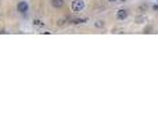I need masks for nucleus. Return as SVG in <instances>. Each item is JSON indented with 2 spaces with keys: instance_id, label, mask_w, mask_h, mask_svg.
Instances as JSON below:
<instances>
[{
  "instance_id": "1",
  "label": "nucleus",
  "mask_w": 158,
  "mask_h": 138,
  "mask_svg": "<svg viewBox=\"0 0 158 138\" xmlns=\"http://www.w3.org/2000/svg\"><path fill=\"white\" fill-rule=\"evenodd\" d=\"M71 7H72V10H74L75 13H79V11H82L85 8V1L83 0H74L72 4H71Z\"/></svg>"
},
{
  "instance_id": "2",
  "label": "nucleus",
  "mask_w": 158,
  "mask_h": 138,
  "mask_svg": "<svg viewBox=\"0 0 158 138\" xmlns=\"http://www.w3.org/2000/svg\"><path fill=\"white\" fill-rule=\"evenodd\" d=\"M28 8H29V6H28L26 1H20V3L17 4V11H18L20 14H25L26 11H28Z\"/></svg>"
},
{
  "instance_id": "3",
  "label": "nucleus",
  "mask_w": 158,
  "mask_h": 138,
  "mask_svg": "<svg viewBox=\"0 0 158 138\" xmlns=\"http://www.w3.org/2000/svg\"><path fill=\"white\" fill-rule=\"evenodd\" d=\"M51 6L54 8H61L64 6V0H51Z\"/></svg>"
},
{
  "instance_id": "4",
  "label": "nucleus",
  "mask_w": 158,
  "mask_h": 138,
  "mask_svg": "<svg viewBox=\"0 0 158 138\" xmlns=\"http://www.w3.org/2000/svg\"><path fill=\"white\" fill-rule=\"evenodd\" d=\"M126 17H128L126 10H119L118 13H116V18H118V20H125Z\"/></svg>"
},
{
  "instance_id": "5",
  "label": "nucleus",
  "mask_w": 158,
  "mask_h": 138,
  "mask_svg": "<svg viewBox=\"0 0 158 138\" xmlns=\"http://www.w3.org/2000/svg\"><path fill=\"white\" fill-rule=\"evenodd\" d=\"M83 22H86V20H85V18H75L74 21H72V24H75V25H79V24H83Z\"/></svg>"
},
{
  "instance_id": "6",
  "label": "nucleus",
  "mask_w": 158,
  "mask_h": 138,
  "mask_svg": "<svg viewBox=\"0 0 158 138\" xmlns=\"http://www.w3.org/2000/svg\"><path fill=\"white\" fill-rule=\"evenodd\" d=\"M33 25H35V26H43V22L39 21V20H35V21H33Z\"/></svg>"
},
{
  "instance_id": "7",
  "label": "nucleus",
  "mask_w": 158,
  "mask_h": 138,
  "mask_svg": "<svg viewBox=\"0 0 158 138\" xmlns=\"http://www.w3.org/2000/svg\"><path fill=\"white\" fill-rule=\"evenodd\" d=\"M95 25H96V26H97V28H101V26H103V25H104V24H103V21H97V22H96V24H95Z\"/></svg>"
},
{
  "instance_id": "8",
  "label": "nucleus",
  "mask_w": 158,
  "mask_h": 138,
  "mask_svg": "<svg viewBox=\"0 0 158 138\" xmlns=\"http://www.w3.org/2000/svg\"><path fill=\"white\" fill-rule=\"evenodd\" d=\"M108 1H116V0H108Z\"/></svg>"
},
{
  "instance_id": "9",
  "label": "nucleus",
  "mask_w": 158,
  "mask_h": 138,
  "mask_svg": "<svg viewBox=\"0 0 158 138\" xmlns=\"http://www.w3.org/2000/svg\"><path fill=\"white\" fill-rule=\"evenodd\" d=\"M157 1H158V0H157Z\"/></svg>"
}]
</instances>
